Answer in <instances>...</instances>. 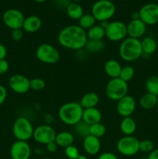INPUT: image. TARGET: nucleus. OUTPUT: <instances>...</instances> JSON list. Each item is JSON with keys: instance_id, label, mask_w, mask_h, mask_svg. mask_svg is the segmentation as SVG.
<instances>
[{"instance_id": "nucleus-1", "label": "nucleus", "mask_w": 158, "mask_h": 159, "mask_svg": "<svg viewBox=\"0 0 158 159\" xmlns=\"http://www.w3.org/2000/svg\"><path fill=\"white\" fill-rule=\"evenodd\" d=\"M57 41L63 48L78 51L85 48L88 42L86 30L78 25H70L59 32Z\"/></svg>"}, {"instance_id": "nucleus-2", "label": "nucleus", "mask_w": 158, "mask_h": 159, "mask_svg": "<svg viewBox=\"0 0 158 159\" xmlns=\"http://www.w3.org/2000/svg\"><path fill=\"white\" fill-rule=\"evenodd\" d=\"M83 111L84 109L80 102H67L59 109L58 117L66 125L74 126L82 120Z\"/></svg>"}, {"instance_id": "nucleus-3", "label": "nucleus", "mask_w": 158, "mask_h": 159, "mask_svg": "<svg viewBox=\"0 0 158 159\" xmlns=\"http://www.w3.org/2000/svg\"><path fill=\"white\" fill-rule=\"evenodd\" d=\"M119 54L125 61L132 62L137 60L143 54L141 41L139 39L126 37L119 45Z\"/></svg>"}, {"instance_id": "nucleus-4", "label": "nucleus", "mask_w": 158, "mask_h": 159, "mask_svg": "<svg viewBox=\"0 0 158 159\" xmlns=\"http://www.w3.org/2000/svg\"><path fill=\"white\" fill-rule=\"evenodd\" d=\"M116 11L114 3L110 0H98L91 7V15L96 21H108Z\"/></svg>"}, {"instance_id": "nucleus-5", "label": "nucleus", "mask_w": 158, "mask_h": 159, "mask_svg": "<svg viewBox=\"0 0 158 159\" xmlns=\"http://www.w3.org/2000/svg\"><path fill=\"white\" fill-rule=\"evenodd\" d=\"M34 128L29 119L23 116L18 117L12 126V134L16 141H27L33 138Z\"/></svg>"}, {"instance_id": "nucleus-6", "label": "nucleus", "mask_w": 158, "mask_h": 159, "mask_svg": "<svg viewBox=\"0 0 158 159\" xmlns=\"http://www.w3.org/2000/svg\"><path fill=\"white\" fill-rule=\"evenodd\" d=\"M129 91L128 83L120 78L111 79L105 86V94L112 101H119L127 95Z\"/></svg>"}, {"instance_id": "nucleus-7", "label": "nucleus", "mask_w": 158, "mask_h": 159, "mask_svg": "<svg viewBox=\"0 0 158 159\" xmlns=\"http://www.w3.org/2000/svg\"><path fill=\"white\" fill-rule=\"evenodd\" d=\"M36 56L40 62L47 65L57 63L60 58L58 50L50 43H42L37 48Z\"/></svg>"}, {"instance_id": "nucleus-8", "label": "nucleus", "mask_w": 158, "mask_h": 159, "mask_svg": "<svg viewBox=\"0 0 158 159\" xmlns=\"http://www.w3.org/2000/svg\"><path fill=\"white\" fill-rule=\"evenodd\" d=\"M116 148L124 156H134L139 152V140L134 136H124L118 141Z\"/></svg>"}, {"instance_id": "nucleus-9", "label": "nucleus", "mask_w": 158, "mask_h": 159, "mask_svg": "<svg viewBox=\"0 0 158 159\" xmlns=\"http://www.w3.org/2000/svg\"><path fill=\"white\" fill-rule=\"evenodd\" d=\"M126 36V24L121 21L109 22L105 28V37L111 41H122Z\"/></svg>"}, {"instance_id": "nucleus-10", "label": "nucleus", "mask_w": 158, "mask_h": 159, "mask_svg": "<svg viewBox=\"0 0 158 159\" xmlns=\"http://www.w3.org/2000/svg\"><path fill=\"white\" fill-rule=\"evenodd\" d=\"M56 135L57 133L54 127L48 124H43L34 129L33 138L36 142L46 145L55 141Z\"/></svg>"}, {"instance_id": "nucleus-11", "label": "nucleus", "mask_w": 158, "mask_h": 159, "mask_svg": "<svg viewBox=\"0 0 158 159\" xmlns=\"http://www.w3.org/2000/svg\"><path fill=\"white\" fill-rule=\"evenodd\" d=\"M25 17L23 12L16 9H9L5 11L2 15L4 24L9 29H22Z\"/></svg>"}, {"instance_id": "nucleus-12", "label": "nucleus", "mask_w": 158, "mask_h": 159, "mask_svg": "<svg viewBox=\"0 0 158 159\" xmlns=\"http://www.w3.org/2000/svg\"><path fill=\"white\" fill-rule=\"evenodd\" d=\"M139 18L147 26H153L158 23V5L147 3L139 11Z\"/></svg>"}, {"instance_id": "nucleus-13", "label": "nucleus", "mask_w": 158, "mask_h": 159, "mask_svg": "<svg viewBox=\"0 0 158 159\" xmlns=\"http://www.w3.org/2000/svg\"><path fill=\"white\" fill-rule=\"evenodd\" d=\"M29 80L27 77L21 74L12 75L9 79V86L12 91L17 94H25L30 89Z\"/></svg>"}, {"instance_id": "nucleus-14", "label": "nucleus", "mask_w": 158, "mask_h": 159, "mask_svg": "<svg viewBox=\"0 0 158 159\" xmlns=\"http://www.w3.org/2000/svg\"><path fill=\"white\" fill-rule=\"evenodd\" d=\"M12 159H29L31 156V147L27 141H16L10 148Z\"/></svg>"}, {"instance_id": "nucleus-15", "label": "nucleus", "mask_w": 158, "mask_h": 159, "mask_svg": "<svg viewBox=\"0 0 158 159\" xmlns=\"http://www.w3.org/2000/svg\"><path fill=\"white\" fill-rule=\"evenodd\" d=\"M136 107V102L133 96L126 95L123 98L117 101L116 110L121 116L128 117L134 113Z\"/></svg>"}, {"instance_id": "nucleus-16", "label": "nucleus", "mask_w": 158, "mask_h": 159, "mask_svg": "<svg viewBox=\"0 0 158 159\" xmlns=\"http://www.w3.org/2000/svg\"><path fill=\"white\" fill-rule=\"evenodd\" d=\"M127 26V36L132 38L139 39L145 34L147 31V25L140 20H132Z\"/></svg>"}, {"instance_id": "nucleus-17", "label": "nucleus", "mask_w": 158, "mask_h": 159, "mask_svg": "<svg viewBox=\"0 0 158 159\" xmlns=\"http://www.w3.org/2000/svg\"><path fill=\"white\" fill-rule=\"evenodd\" d=\"M83 148L88 155H95L101 150V142L99 138L88 135L83 139Z\"/></svg>"}, {"instance_id": "nucleus-18", "label": "nucleus", "mask_w": 158, "mask_h": 159, "mask_svg": "<svg viewBox=\"0 0 158 159\" xmlns=\"http://www.w3.org/2000/svg\"><path fill=\"white\" fill-rule=\"evenodd\" d=\"M102 117V113L96 107L84 109L83 115H82V120L89 126L98 124V123H101Z\"/></svg>"}, {"instance_id": "nucleus-19", "label": "nucleus", "mask_w": 158, "mask_h": 159, "mask_svg": "<svg viewBox=\"0 0 158 159\" xmlns=\"http://www.w3.org/2000/svg\"><path fill=\"white\" fill-rule=\"evenodd\" d=\"M41 26L42 21L40 17L32 15L25 18L22 29L26 33H35L40 29Z\"/></svg>"}, {"instance_id": "nucleus-20", "label": "nucleus", "mask_w": 158, "mask_h": 159, "mask_svg": "<svg viewBox=\"0 0 158 159\" xmlns=\"http://www.w3.org/2000/svg\"><path fill=\"white\" fill-rule=\"evenodd\" d=\"M122 68V67L121 66L120 63L114 59H110V60L107 61L104 65V70H105V74L111 79L119 78L120 75Z\"/></svg>"}, {"instance_id": "nucleus-21", "label": "nucleus", "mask_w": 158, "mask_h": 159, "mask_svg": "<svg viewBox=\"0 0 158 159\" xmlns=\"http://www.w3.org/2000/svg\"><path fill=\"white\" fill-rule=\"evenodd\" d=\"M74 141V137L72 133L69 131H61L57 134L55 138V143L58 147L65 148L72 145Z\"/></svg>"}, {"instance_id": "nucleus-22", "label": "nucleus", "mask_w": 158, "mask_h": 159, "mask_svg": "<svg viewBox=\"0 0 158 159\" xmlns=\"http://www.w3.org/2000/svg\"><path fill=\"white\" fill-rule=\"evenodd\" d=\"M120 130L125 136H132L136 130V121L130 116L123 117L120 122Z\"/></svg>"}, {"instance_id": "nucleus-23", "label": "nucleus", "mask_w": 158, "mask_h": 159, "mask_svg": "<svg viewBox=\"0 0 158 159\" xmlns=\"http://www.w3.org/2000/svg\"><path fill=\"white\" fill-rule=\"evenodd\" d=\"M99 102V97L95 93H88L84 95L80 101V104L83 109L94 108L97 107Z\"/></svg>"}, {"instance_id": "nucleus-24", "label": "nucleus", "mask_w": 158, "mask_h": 159, "mask_svg": "<svg viewBox=\"0 0 158 159\" xmlns=\"http://www.w3.org/2000/svg\"><path fill=\"white\" fill-rule=\"evenodd\" d=\"M158 96L147 93L139 99V106L144 110H152L156 107Z\"/></svg>"}, {"instance_id": "nucleus-25", "label": "nucleus", "mask_w": 158, "mask_h": 159, "mask_svg": "<svg viewBox=\"0 0 158 159\" xmlns=\"http://www.w3.org/2000/svg\"><path fill=\"white\" fill-rule=\"evenodd\" d=\"M68 16L74 20H78L84 15L83 8L79 3L71 2L66 9Z\"/></svg>"}, {"instance_id": "nucleus-26", "label": "nucleus", "mask_w": 158, "mask_h": 159, "mask_svg": "<svg viewBox=\"0 0 158 159\" xmlns=\"http://www.w3.org/2000/svg\"><path fill=\"white\" fill-rule=\"evenodd\" d=\"M88 40H102L105 37V30L100 25H94L86 32Z\"/></svg>"}, {"instance_id": "nucleus-27", "label": "nucleus", "mask_w": 158, "mask_h": 159, "mask_svg": "<svg viewBox=\"0 0 158 159\" xmlns=\"http://www.w3.org/2000/svg\"><path fill=\"white\" fill-rule=\"evenodd\" d=\"M141 47H142L143 54H146L147 55H150L156 52L158 48L156 40L150 37H145L141 41Z\"/></svg>"}, {"instance_id": "nucleus-28", "label": "nucleus", "mask_w": 158, "mask_h": 159, "mask_svg": "<svg viewBox=\"0 0 158 159\" xmlns=\"http://www.w3.org/2000/svg\"><path fill=\"white\" fill-rule=\"evenodd\" d=\"M147 93L158 96V76H150L145 82Z\"/></svg>"}, {"instance_id": "nucleus-29", "label": "nucleus", "mask_w": 158, "mask_h": 159, "mask_svg": "<svg viewBox=\"0 0 158 159\" xmlns=\"http://www.w3.org/2000/svg\"><path fill=\"white\" fill-rule=\"evenodd\" d=\"M96 20L91 14H84L78 20V26L83 30H89L95 25Z\"/></svg>"}, {"instance_id": "nucleus-30", "label": "nucleus", "mask_w": 158, "mask_h": 159, "mask_svg": "<svg viewBox=\"0 0 158 159\" xmlns=\"http://www.w3.org/2000/svg\"><path fill=\"white\" fill-rule=\"evenodd\" d=\"M74 132L77 136L81 137L84 139L87 136L90 135V126L84 122L83 120H81L77 124L74 126Z\"/></svg>"}, {"instance_id": "nucleus-31", "label": "nucleus", "mask_w": 158, "mask_h": 159, "mask_svg": "<svg viewBox=\"0 0 158 159\" xmlns=\"http://www.w3.org/2000/svg\"><path fill=\"white\" fill-rule=\"evenodd\" d=\"M106 133V127L102 123L93 124L90 126V135L100 139Z\"/></svg>"}, {"instance_id": "nucleus-32", "label": "nucleus", "mask_w": 158, "mask_h": 159, "mask_svg": "<svg viewBox=\"0 0 158 159\" xmlns=\"http://www.w3.org/2000/svg\"><path fill=\"white\" fill-rule=\"evenodd\" d=\"M87 51L91 53L100 52L105 48V43L102 40H88L85 45Z\"/></svg>"}, {"instance_id": "nucleus-33", "label": "nucleus", "mask_w": 158, "mask_h": 159, "mask_svg": "<svg viewBox=\"0 0 158 159\" xmlns=\"http://www.w3.org/2000/svg\"><path fill=\"white\" fill-rule=\"evenodd\" d=\"M135 75V69L133 66L131 65H125V66L122 67V70H121L120 75L119 78H120L124 82H130L132 79H133Z\"/></svg>"}, {"instance_id": "nucleus-34", "label": "nucleus", "mask_w": 158, "mask_h": 159, "mask_svg": "<svg viewBox=\"0 0 158 159\" xmlns=\"http://www.w3.org/2000/svg\"><path fill=\"white\" fill-rule=\"evenodd\" d=\"M153 150H154V144L151 140L144 139L139 141V152L150 154Z\"/></svg>"}, {"instance_id": "nucleus-35", "label": "nucleus", "mask_w": 158, "mask_h": 159, "mask_svg": "<svg viewBox=\"0 0 158 159\" xmlns=\"http://www.w3.org/2000/svg\"><path fill=\"white\" fill-rule=\"evenodd\" d=\"M29 86H30V89L34 90V91H40L45 88L46 82L40 78H35L30 80Z\"/></svg>"}, {"instance_id": "nucleus-36", "label": "nucleus", "mask_w": 158, "mask_h": 159, "mask_svg": "<svg viewBox=\"0 0 158 159\" xmlns=\"http://www.w3.org/2000/svg\"><path fill=\"white\" fill-rule=\"evenodd\" d=\"M64 154L68 159H77L79 156L80 153L77 147L72 145H70L64 148Z\"/></svg>"}, {"instance_id": "nucleus-37", "label": "nucleus", "mask_w": 158, "mask_h": 159, "mask_svg": "<svg viewBox=\"0 0 158 159\" xmlns=\"http://www.w3.org/2000/svg\"><path fill=\"white\" fill-rule=\"evenodd\" d=\"M11 37L12 40L15 41H20L23 37V29H15L12 30L11 33Z\"/></svg>"}, {"instance_id": "nucleus-38", "label": "nucleus", "mask_w": 158, "mask_h": 159, "mask_svg": "<svg viewBox=\"0 0 158 159\" xmlns=\"http://www.w3.org/2000/svg\"><path fill=\"white\" fill-rule=\"evenodd\" d=\"M54 6L58 9H67L70 3L71 2V0H54Z\"/></svg>"}, {"instance_id": "nucleus-39", "label": "nucleus", "mask_w": 158, "mask_h": 159, "mask_svg": "<svg viewBox=\"0 0 158 159\" xmlns=\"http://www.w3.org/2000/svg\"><path fill=\"white\" fill-rule=\"evenodd\" d=\"M9 68V62L6 59L0 60V75L6 74Z\"/></svg>"}, {"instance_id": "nucleus-40", "label": "nucleus", "mask_w": 158, "mask_h": 159, "mask_svg": "<svg viewBox=\"0 0 158 159\" xmlns=\"http://www.w3.org/2000/svg\"><path fill=\"white\" fill-rule=\"evenodd\" d=\"M7 98V90L5 86L0 85V107L4 103Z\"/></svg>"}, {"instance_id": "nucleus-41", "label": "nucleus", "mask_w": 158, "mask_h": 159, "mask_svg": "<svg viewBox=\"0 0 158 159\" xmlns=\"http://www.w3.org/2000/svg\"><path fill=\"white\" fill-rule=\"evenodd\" d=\"M97 159H119L116 155L112 152H104L99 155Z\"/></svg>"}, {"instance_id": "nucleus-42", "label": "nucleus", "mask_w": 158, "mask_h": 159, "mask_svg": "<svg viewBox=\"0 0 158 159\" xmlns=\"http://www.w3.org/2000/svg\"><path fill=\"white\" fill-rule=\"evenodd\" d=\"M46 151L48 152H50V153H55L57 151V149H58V146L56 144L55 141H54V142H51L50 144H46Z\"/></svg>"}, {"instance_id": "nucleus-43", "label": "nucleus", "mask_w": 158, "mask_h": 159, "mask_svg": "<svg viewBox=\"0 0 158 159\" xmlns=\"http://www.w3.org/2000/svg\"><path fill=\"white\" fill-rule=\"evenodd\" d=\"M6 55H7V50H6V48L4 45L0 43V60L6 59Z\"/></svg>"}, {"instance_id": "nucleus-44", "label": "nucleus", "mask_w": 158, "mask_h": 159, "mask_svg": "<svg viewBox=\"0 0 158 159\" xmlns=\"http://www.w3.org/2000/svg\"><path fill=\"white\" fill-rule=\"evenodd\" d=\"M147 159H158V148H154L153 152H150Z\"/></svg>"}, {"instance_id": "nucleus-45", "label": "nucleus", "mask_w": 158, "mask_h": 159, "mask_svg": "<svg viewBox=\"0 0 158 159\" xmlns=\"http://www.w3.org/2000/svg\"><path fill=\"white\" fill-rule=\"evenodd\" d=\"M139 12H134L132 14V20H139Z\"/></svg>"}, {"instance_id": "nucleus-46", "label": "nucleus", "mask_w": 158, "mask_h": 159, "mask_svg": "<svg viewBox=\"0 0 158 159\" xmlns=\"http://www.w3.org/2000/svg\"><path fill=\"white\" fill-rule=\"evenodd\" d=\"M77 159H88V157L85 156V155H79V156L77 157Z\"/></svg>"}, {"instance_id": "nucleus-47", "label": "nucleus", "mask_w": 158, "mask_h": 159, "mask_svg": "<svg viewBox=\"0 0 158 159\" xmlns=\"http://www.w3.org/2000/svg\"><path fill=\"white\" fill-rule=\"evenodd\" d=\"M33 1L36 2H45L48 1V0H33Z\"/></svg>"}, {"instance_id": "nucleus-48", "label": "nucleus", "mask_w": 158, "mask_h": 159, "mask_svg": "<svg viewBox=\"0 0 158 159\" xmlns=\"http://www.w3.org/2000/svg\"><path fill=\"white\" fill-rule=\"evenodd\" d=\"M71 1L74 2H81V1H82V0H71Z\"/></svg>"}, {"instance_id": "nucleus-49", "label": "nucleus", "mask_w": 158, "mask_h": 159, "mask_svg": "<svg viewBox=\"0 0 158 159\" xmlns=\"http://www.w3.org/2000/svg\"><path fill=\"white\" fill-rule=\"evenodd\" d=\"M156 45H157V47H158V37H157V38H156Z\"/></svg>"}, {"instance_id": "nucleus-50", "label": "nucleus", "mask_w": 158, "mask_h": 159, "mask_svg": "<svg viewBox=\"0 0 158 159\" xmlns=\"http://www.w3.org/2000/svg\"><path fill=\"white\" fill-rule=\"evenodd\" d=\"M156 107L158 108V97H157V104H156Z\"/></svg>"}, {"instance_id": "nucleus-51", "label": "nucleus", "mask_w": 158, "mask_h": 159, "mask_svg": "<svg viewBox=\"0 0 158 159\" xmlns=\"http://www.w3.org/2000/svg\"><path fill=\"white\" fill-rule=\"evenodd\" d=\"M43 159H51V158H43Z\"/></svg>"}]
</instances>
